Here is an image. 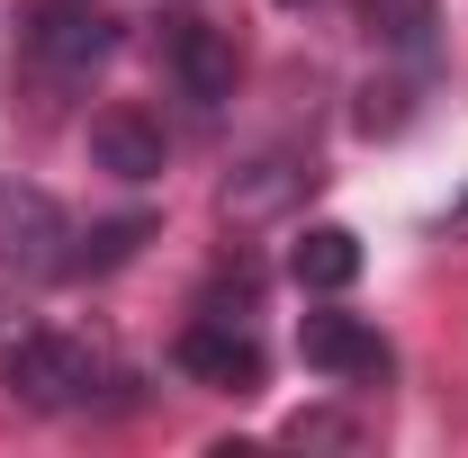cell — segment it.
Listing matches in <instances>:
<instances>
[{
	"label": "cell",
	"mask_w": 468,
	"mask_h": 458,
	"mask_svg": "<svg viewBox=\"0 0 468 458\" xmlns=\"http://www.w3.org/2000/svg\"><path fill=\"white\" fill-rule=\"evenodd\" d=\"M144 243H154V216H109V225L72 234L63 270H72V279H109V270H126V261H135Z\"/></svg>",
	"instance_id": "30bf717a"
},
{
	"label": "cell",
	"mask_w": 468,
	"mask_h": 458,
	"mask_svg": "<svg viewBox=\"0 0 468 458\" xmlns=\"http://www.w3.org/2000/svg\"><path fill=\"white\" fill-rule=\"evenodd\" d=\"M90 162L109 180H163V162H172V144H163V126L144 109H100L90 117Z\"/></svg>",
	"instance_id": "52a82bcc"
},
{
	"label": "cell",
	"mask_w": 468,
	"mask_h": 458,
	"mask_svg": "<svg viewBox=\"0 0 468 458\" xmlns=\"http://www.w3.org/2000/svg\"><path fill=\"white\" fill-rule=\"evenodd\" d=\"M360 18H369V36H378L388 55L432 63V27H441V9H432V0H360Z\"/></svg>",
	"instance_id": "8fae6325"
},
{
	"label": "cell",
	"mask_w": 468,
	"mask_h": 458,
	"mask_svg": "<svg viewBox=\"0 0 468 458\" xmlns=\"http://www.w3.org/2000/svg\"><path fill=\"white\" fill-rule=\"evenodd\" d=\"M180 378H198V387H217V396H261V342L234 324V315H198L189 333H180Z\"/></svg>",
	"instance_id": "8992f818"
},
{
	"label": "cell",
	"mask_w": 468,
	"mask_h": 458,
	"mask_svg": "<svg viewBox=\"0 0 468 458\" xmlns=\"http://www.w3.org/2000/svg\"><path fill=\"white\" fill-rule=\"evenodd\" d=\"M289 279L315 287V297H343V287L360 279V234L351 225H306L289 243Z\"/></svg>",
	"instance_id": "9c48e42d"
},
{
	"label": "cell",
	"mask_w": 468,
	"mask_h": 458,
	"mask_svg": "<svg viewBox=\"0 0 468 458\" xmlns=\"http://www.w3.org/2000/svg\"><path fill=\"white\" fill-rule=\"evenodd\" d=\"M297 359L315 378H334V387H388V369H397L388 333L360 324V315H306L297 324Z\"/></svg>",
	"instance_id": "5b68a950"
},
{
	"label": "cell",
	"mask_w": 468,
	"mask_h": 458,
	"mask_svg": "<svg viewBox=\"0 0 468 458\" xmlns=\"http://www.w3.org/2000/svg\"><path fill=\"white\" fill-rule=\"evenodd\" d=\"M90 387H100V359H90V342H72V333H27V342L9 350V396L37 404V413H72Z\"/></svg>",
	"instance_id": "3957f363"
},
{
	"label": "cell",
	"mask_w": 468,
	"mask_h": 458,
	"mask_svg": "<svg viewBox=\"0 0 468 458\" xmlns=\"http://www.w3.org/2000/svg\"><path fill=\"white\" fill-rule=\"evenodd\" d=\"M117 55V18L100 0H37L27 9V63L55 81H90Z\"/></svg>",
	"instance_id": "6da1fadb"
},
{
	"label": "cell",
	"mask_w": 468,
	"mask_h": 458,
	"mask_svg": "<svg viewBox=\"0 0 468 458\" xmlns=\"http://www.w3.org/2000/svg\"><path fill=\"white\" fill-rule=\"evenodd\" d=\"M306 162L297 153H261V162H243V172L226 180V225H271L280 207H297V189H306Z\"/></svg>",
	"instance_id": "ba28073f"
},
{
	"label": "cell",
	"mask_w": 468,
	"mask_h": 458,
	"mask_svg": "<svg viewBox=\"0 0 468 458\" xmlns=\"http://www.w3.org/2000/svg\"><path fill=\"white\" fill-rule=\"evenodd\" d=\"M63 252H72V216H63L46 189L0 180V270H18V279H55Z\"/></svg>",
	"instance_id": "277c9868"
},
{
	"label": "cell",
	"mask_w": 468,
	"mask_h": 458,
	"mask_svg": "<svg viewBox=\"0 0 468 458\" xmlns=\"http://www.w3.org/2000/svg\"><path fill=\"white\" fill-rule=\"evenodd\" d=\"M163 63H172L180 99L226 109V99H234V72H243V46H234V27H217L207 9H180V18H163Z\"/></svg>",
	"instance_id": "7a4b0ae2"
},
{
	"label": "cell",
	"mask_w": 468,
	"mask_h": 458,
	"mask_svg": "<svg viewBox=\"0 0 468 458\" xmlns=\"http://www.w3.org/2000/svg\"><path fill=\"white\" fill-rule=\"evenodd\" d=\"M451 234H460V243H468V198H460V207H451Z\"/></svg>",
	"instance_id": "5bb4252c"
},
{
	"label": "cell",
	"mask_w": 468,
	"mask_h": 458,
	"mask_svg": "<svg viewBox=\"0 0 468 458\" xmlns=\"http://www.w3.org/2000/svg\"><path fill=\"white\" fill-rule=\"evenodd\" d=\"M289 441H297V450H351V441H360V422H343V413H297Z\"/></svg>",
	"instance_id": "7c38bea8"
},
{
	"label": "cell",
	"mask_w": 468,
	"mask_h": 458,
	"mask_svg": "<svg viewBox=\"0 0 468 458\" xmlns=\"http://www.w3.org/2000/svg\"><path fill=\"white\" fill-rule=\"evenodd\" d=\"M360 126H369V135H388V126H406V90H397V81H388V90L369 81V90H360Z\"/></svg>",
	"instance_id": "4fadbf2b"
}]
</instances>
